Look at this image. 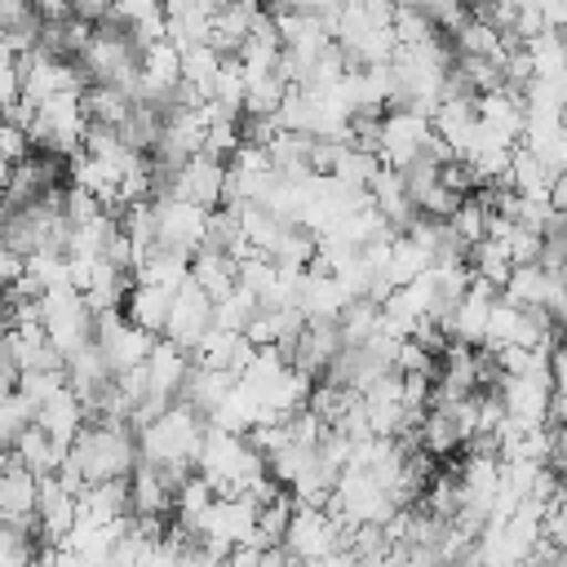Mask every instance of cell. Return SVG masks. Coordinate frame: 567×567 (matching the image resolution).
Returning <instances> with one entry per match:
<instances>
[{"label":"cell","instance_id":"cell-12","mask_svg":"<svg viewBox=\"0 0 567 567\" xmlns=\"http://www.w3.org/2000/svg\"><path fill=\"white\" fill-rule=\"evenodd\" d=\"M168 509H173V487L164 483L159 470L137 461L128 470V518H168Z\"/></svg>","mask_w":567,"mask_h":567},{"label":"cell","instance_id":"cell-6","mask_svg":"<svg viewBox=\"0 0 567 567\" xmlns=\"http://www.w3.org/2000/svg\"><path fill=\"white\" fill-rule=\"evenodd\" d=\"M151 221H155V248H168L182 257H195L208 239V213L164 190L151 199Z\"/></svg>","mask_w":567,"mask_h":567},{"label":"cell","instance_id":"cell-4","mask_svg":"<svg viewBox=\"0 0 567 567\" xmlns=\"http://www.w3.org/2000/svg\"><path fill=\"white\" fill-rule=\"evenodd\" d=\"M434 142V133H430V120L425 115H416V111H408V106H394V111H385L381 115V133H377V164L381 168H394V173H403V168H412L416 159H425V146Z\"/></svg>","mask_w":567,"mask_h":567},{"label":"cell","instance_id":"cell-8","mask_svg":"<svg viewBox=\"0 0 567 567\" xmlns=\"http://www.w3.org/2000/svg\"><path fill=\"white\" fill-rule=\"evenodd\" d=\"M221 186H226V164L221 159H213V155H186L159 190L173 195V199H186V204H195L204 213H217L221 208Z\"/></svg>","mask_w":567,"mask_h":567},{"label":"cell","instance_id":"cell-10","mask_svg":"<svg viewBox=\"0 0 567 567\" xmlns=\"http://www.w3.org/2000/svg\"><path fill=\"white\" fill-rule=\"evenodd\" d=\"M186 372H190V354H186V350H177L173 341L155 337L151 354L142 359V377H146V399H155V403H177V394H182V381H186Z\"/></svg>","mask_w":567,"mask_h":567},{"label":"cell","instance_id":"cell-23","mask_svg":"<svg viewBox=\"0 0 567 567\" xmlns=\"http://www.w3.org/2000/svg\"><path fill=\"white\" fill-rule=\"evenodd\" d=\"M4 186H9V164L0 159V195H4Z\"/></svg>","mask_w":567,"mask_h":567},{"label":"cell","instance_id":"cell-16","mask_svg":"<svg viewBox=\"0 0 567 567\" xmlns=\"http://www.w3.org/2000/svg\"><path fill=\"white\" fill-rule=\"evenodd\" d=\"M80 106H84V120H89V124H97V128H120L133 102H128L120 89H106V84H89V89L80 93Z\"/></svg>","mask_w":567,"mask_h":567},{"label":"cell","instance_id":"cell-17","mask_svg":"<svg viewBox=\"0 0 567 567\" xmlns=\"http://www.w3.org/2000/svg\"><path fill=\"white\" fill-rule=\"evenodd\" d=\"M244 93H248V75H244V66H239L235 58H221L208 102H213V106H221L226 115H239V111H244Z\"/></svg>","mask_w":567,"mask_h":567},{"label":"cell","instance_id":"cell-18","mask_svg":"<svg viewBox=\"0 0 567 567\" xmlns=\"http://www.w3.org/2000/svg\"><path fill=\"white\" fill-rule=\"evenodd\" d=\"M22 97V71H18V53H9L0 44V111L13 106Z\"/></svg>","mask_w":567,"mask_h":567},{"label":"cell","instance_id":"cell-22","mask_svg":"<svg viewBox=\"0 0 567 567\" xmlns=\"http://www.w3.org/2000/svg\"><path fill=\"white\" fill-rule=\"evenodd\" d=\"M22 567H49V563H44V554H40V549H35V554H31V558H27V563H22Z\"/></svg>","mask_w":567,"mask_h":567},{"label":"cell","instance_id":"cell-15","mask_svg":"<svg viewBox=\"0 0 567 567\" xmlns=\"http://www.w3.org/2000/svg\"><path fill=\"white\" fill-rule=\"evenodd\" d=\"M186 279H190L208 301H221V297L235 288V261H230L226 252H217V248H199V252L190 257Z\"/></svg>","mask_w":567,"mask_h":567},{"label":"cell","instance_id":"cell-14","mask_svg":"<svg viewBox=\"0 0 567 567\" xmlns=\"http://www.w3.org/2000/svg\"><path fill=\"white\" fill-rule=\"evenodd\" d=\"M368 204L381 213V221L390 226V230H403L416 213H412V204H408V190H403V177L394 173V168H377V177L368 182Z\"/></svg>","mask_w":567,"mask_h":567},{"label":"cell","instance_id":"cell-24","mask_svg":"<svg viewBox=\"0 0 567 567\" xmlns=\"http://www.w3.org/2000/svg\"><path fill=\"white\" fill-rule=\"evenodd\" d=\"M549 567H563V563H558V558H554V563H549Z\"/></svg>","mask_w":567,"mask_h":567},{"label":"cell","instance_id":"cell-13","mask_svg":"<svg viewBox=\"0 0 567 567\" xmlns=\"http://www.w3.org/2000/svg\"><path fill=\"white\" fill-rule=\"evenodd\" d=\"M168 301H173V292H164V288L128 284V292H124V301H120V315H124V323H133L137 332L159 337V332H164V319H168Z\"/></svg>","mask_w":567,"mask_h":567},{"label":"cell","instance_id":"cell-5","mask_svg":"<svg viewBox=\"0 0 567 567\" xmlns=\"http://www.w3.org/2000/svg\"><path fill=\"white\" fill-rule=\"evenodd\" d=\"M279 549H284L292 563L315 567L319 558L346 549V532H341V523H337L328 509H301V505H292V518H288V527H284Z\"/></svg>","mask_w":567,"mask_h":567},{"label":"cell","instance_id":"cell-9","mask_svg":"<svg viewBox=\"0 0 567 567\" xmlns=\"http://www.w3.org/2000/svg\"><path fill=\"white\" fill-rule=\"evenodd\" d=\"M213 328V301L190 284V279H182L177 288H173V301H168V319H164V341H173L177 350H195V341L204 337Z\"/></svg>","mask_w":567,"mask_h":567},{"label":"cell","instance_id":"cell-1","mask_svg":"<svg viewBox=\"0 0 567 567\" xmlns=\"http://www.w3.org/2000/svg\"><path fill=\"white\" fill-rule=\"evenodd\" d=\"M199 439H204V416H195L182 399L168 403L155 421H146L142 430H133L137 443V461L151 470H168V474H190L195 456H199Z\"/></svg>","mask_w":567,"mask_h":567},{"label":"cell","instance_id":"cell-11","mask_svg":"<svg viewBox=\"0 0 567 567\" xmlns=\"http://www.w3.org/2000/svg\"><path fill=\"white\" fill-rule=\"evenodd\" d=\"M31 425L53 443V447H71L75 443V434L89 425V416H84V403L75 399V390L71 385H62V390H53L40 408H35V416H31Z\"/></svg>","mask_w":567,"mask_h":567},{"label":"cell","instance_id":"cell-20","mask_svg":"<svg viewBox=\"0 0 567 567\" xmlns=\"http://www.w3.org/2000/svg\"><path fill=\"white\" fill-rule=\"evenodd\" d=\"M18 279H22V257H18V252H9V248L0 244V292H9Z\"/></svg>","mask_w":567,"mask_h":567},{"label":"cell","instance_id":"cell-19","mask_svg":"<svg viewBox=\"0 0 567 567\" xmlns=\"http://www.w3.org/2000/svg\"><path fill=\"white\" fill-rule=\"evenodd\" d=\"M27 155H31V137H27L22 128H13V124L0 120V159L13 168V164H22Z\"/></svg>","mask_w":567,"mask_h":567},{"label":"cell","instance_id":"cell-2","mask_svg":"<svg viewBox=\"0 0 567 567\" xmlns=\"http://www.w3.org/2000/svg\"><path fill=\"white\" fill-rule=\"evenodd\" d=\"M84 483H111V478H128V470L137 465V443L128 421H89L75 443L62 456Z\"/></svg>","mask_w":567,"mask_h":567},{"label":"cell","instance_id":"cell-7","mask_svg":"<svg viewBox=\"0 0 567 567\" xmlns=\"http://www.w3.org/2000/svg\"><path fill=\"white\" fill-rule=\"evenodd\" d=\"M93 346H97L106 372H111V377H124V372L142 368V359L151 354L155 337H146V332H137L133 323H124L120 310H106V315H93Z\"/></svg>","mask_w":567,"mask_h":567},{"label":"cell","instance_id":"cell-21","mask_svg":"<svg viewBox=\"0 0 567 567\" xmlns=\"http://www.w3.org/2000/svg\"><path fill=\"white\" fill-rule=\"evenodd\" d=\"M13 390H18V368H13V363L0 354V403H4Z\"/></svg>","mask_w":567,"mask_h":567},{"label":"cell","instance_id":"cell-3","mask_svg":"<svg viewBox=\"0 0 567 567\" xmlns=\"http://www.w3.org/2000/svg\"><path fill=\"white\" fill-rule=\"evenodd\" d=\"M35 306H40V332L53 346L58 359H66L84 341H93V315H89V306H84V297L75 288H66V284L44 288Z\"/></svg>","mask_w":567,"mask_h":567}]
</instances>
